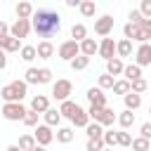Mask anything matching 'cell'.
Listing matches in <instances>:
<instances>
[{
    "instance_id": "cell-37",
    "label": "cell",
    "mask_w": 151,
    "mask_h": 151,
    "mask_svg": "<svg viewBox=\"0 0 151 151\" xmlns=\"http://www.w3.org/2000/svg\"><path fill=\"white\" fill-rule=\"evenodd\" d=\"M127 19H130V24H132V26H139V28H142V26H144V21H146V19L142 17V12H139V9H132Z\"/></svg>"
},
{
    "instance_id": "cell-27",
    "label": "cell",
    "mask_w": 151,
    "mask_h": 151,
    "mask_svg": "<svg viewBox=\"0 0 151 151\" xmlns=\"http://www.w3.org/2000/svg\"><path fill=\"white\" fill-rule=\"evenodd\" d=\"M42 116H45V125H50V127L59 125V120H61V113H59L57 109H50V111H45Z\"/></svg>"
},
{
    "instance_id": "cell-52",
    "label": "cell",
    "mask_w": 151,
    "mask_h": 151,
    "mask_svg": "<svg viewBox=\"0 0 151 151\" xmlns=\"http://www.w3.org/2000/svg\"><path fill=\"white\" fill-rule=\"evenodd\" d=\"M33 151H45V146H35V149H33Z\"/></svg>"
},
{
    "instance_id": "cell-17",
    "label": "cell",
    "mask_w": 151,
    "mask_h": 151,
    "mask_svg": "<svg viewBox=\"0 0 151 151\" xmlns=\"http://www.w3.org/2000/svg\"><path fill=\"white\" fill-rule=\"evenodd\" d=\"M35 52H38V57H40V59H50V57L54 54V45H52L50 40H42V42H38Z\"/></svg>"
},
{
    "instance_id": "cell-11",
    "label": "cell",
    "mask_w": 151,
    "mask_h": 151,
    "mask_svg": "<svg viewBox=\"0 0 151 151\" xmlns=\"http://www.w3.org/2000/svg\"><path fill=\"white\" fill-rule=\"evenodd\" d=\"M111 31H113V17L111 14H104L94 21V33L97 35H109Z\"/></svg>"
},
{
    "instance_id": "cell-26",
    "label": "cell",
    "mask_w": 151,
    "mask_h": 151,
    "mask_svg": "<svg viewBox=\"0 0 151 151\" xmlns=\"http://www.w3.org/2000/svg\"><path fill=\"white\" fill-rule=\"evenodd\" d=\"M85 132H87V139H101V137H104V127H101L99 123H90V125L85 127Z\"/></svg>"
},
{
    "instance_id": "cell-21",
    "label": "cell",
    "mask_w": 151,
    "mask_h": 151,
    "mask_svg": "<svg viewBox=\"0 0 151 151\" xmlns=\"http://www.w3.org/2000/svg\"><path fill=\"white\" fill-rule=\"evenodd\" d=\"M85 38H87V28H85V24H73V28H71V40L83 42Z\"/></svg>"
},
{
    "instance_id": "cell-15",
    "label": "cell",
    "mask_w": 151,
    "mask_h": 151,
    "mask_svg": "<svg viewBox=\"0 0 151 151\" xmlns=\"http://www.w3.org/2000/svg\"><path fill=\"white\" fill-rule=\"evenodd\" d=\"M78 104L76 101H71V99H66V101H61V106H59V113L64 116V118H68V120H73V116L78 113Z\"/></svg>"
},
{
    "instance_id": "cell-40",
    "label": "cell",
    "mask_w": 151,
    "mask_h": 151,
    "mask_svg": "<svg viewBox=\"0 0 151 151\" xmlns=\"http://www.w3.org/2000/svg\"><path fill=\"white\" fill-rule=\"evenodd\" d=\"M130 85H132V92H134V94H142V92H146V87H149L144 78H139V80H132Z\"/></svg>"
},
{
    "instance_id": "cell-38",
    "label": "cell",
    "mask_w": 151,
    "mask_h": 151,
    "mask_svg": "<svg viewBox=\"0 0 151 151\" xmlns=\"http://www.w3.org/2000/svg\"><path fill=\"white\" fill-rule=\"evenodd\" d=\"M113 85H116L113 76H109V73H101V76H99V87H101V90H109V87L113 90Z\"/></svg>"
},
{
    "instance_id": "cell-34",
    "label": "cell",
    "mask_w": 151,
    "mask_h": 151,
    "mask_svg": "<svg viewBox=\"0 0 151 151\" xmlns=\"http://www.w3.org/2000/svg\"><path fill=\"white\" fill-rule=\"evenodd\" d=\"M35 57H38V52H35L33 45H24V47H21V59H24V61H33Z\"/></svg>"
},
{
    "instance_id": "cell-29",
    "label": "cell",
    "mask_w": 151,
    "mask_h": 151,
    "mask_svg": "<svg viewBox=\"0 0 151 151\" xmlns=\"http://www.w3.org/2000/svg\"><path fill=\"white\" fill-rule=\"evenodd\" d=\"M78 9H80V14H83V17H94V12H97V5H94V0H83Z\"/></svg>"
},
{
    "instance_id": "cell-51",
    "label": "cell",
    "mask_w": 151,
    "mask_h": 151,
    "mask_svg": "<svg viewBox=\"0 0 151 151\" xmlns=\"http://www.w3.org/2000/svg\"><path fill=\"white\" fill-rule=\"evenodd\" d=\"M7 151H21V149H19L17 144H12V146H7Z\"/></svg>"
},
{
    "instance_id": "cell-18",
    "label": "cell",
    "mask_w": 151,
    "mask_h": 151,
    "mask_svg": "<svg viewBox=\"0 0 151 151\" xmlns=\"http://www.w3.org/2000/svg\"><path fill=\"white\" fill-rule=\"evenodd\" d=\"M0 50H5V52H19V40L12 38V35H2L0 38Z\"/></svg>"
},
{
    "instance_id": "cell-35",
    "label": "cell",
    "mask_w": 151,
    "mask_h": 151,
    "mask_svg": "<svg viewBox=\"0 0 151 151\" xmlns=\"http://www.w3.org/2000/svg\"><path fill=\"white\" fill-rule=\"evenodd\" d=\"M87 64H90V57H83V54H80V57H76V59L71 61V68H73V71H83V68H87Z\"/></svg>"
},
{
    "instance_id": "cell-45",
    "label": "cell",
    "mask_w": 151,
    "mask_h": 151,
    "mask_svg": "<svg viewBox=\"0 0 151 151\" xmlns=\"http://www.w3.org/2000/svg\"><path fill=\"white\" fill-rule=\"evenodd\" d=\"M28 83H38V68H26V85Z\"/></svg>"
},
{
    "instance_id": "cell-28",
    "label": "cell",
    "mask_w": 151,
    "mask_h": 151,
    "mask_svg": "<svg viewBox=\"0 0 151 151\" xmlns=\"http://www.w3.org/2000/svg\"><path fill=\"white\" fill-rule=\"evenodd\" d=\"M76 127H87L90 125V116H87V111H83V109H78V113L73 116V120H71Z\"/></svg>"
},
{
    "instance_id": "cell-42",
    "label": "cell",
    "mask_w": 151,
    "mask_h": 151,
    "mask_svg": "<svg viewBox=\"0 0 151 151\" xmlns=\"http://www.w3.org/2000/svg\"><path fill=\"white\" fill-rule=\"evenodd\" d=\"M87 151H104L106 146H104V139H87V146H85Z\"/></svg>"
},
{
    "instance_id": "cell-50",
    "label": "cell",
    "mask_w": 151,
    "mask_h": 151,
    "mask_svg": "<svg viewBox=\"0 0 151 151\" xmlns=\"http://www.w3.org/2000/svg\"><path fill=\"white\" fill-rule=\"evenodd\" d=\"M68 7H80V0H66Z\"/></svg>"
},
{
    "instance_id": "cell-39",
    "label": "cell",
    "mask_w": 151,
    "mask_h": 151,
    "mask_svg": "<svg viewBox=\"0 0 151 151\" xmlns=\"http://www.w3.org/2000/svg\"><path fill=\"white\" fill-rule=\"evenodd\" d=\"M38 83H40V85L52 83V71H50V68H38Z\"/></svg>"
},
{
    "instance_id": "cell-3",
    "label": "cell",
    "mask_w": 151,
    "mask_h": 151,
    "mask_svg": "<svg viewBox=\"0 0 151 151\" xmlns=\"http://www.w3.org/2000/svg\"><path fill=\"white\" fill-rule=\"evenodd\" d=\"M87 116L94 120V123H99L101 127L104 125H113V120H116V113H113V109H97V106H90L87 109Z\"/></svg>"
},
{
    "instance_id": "cell-48",
    "label": "cell",
    "mask_w": 151,
    "mask_h": 151,
    "mask_svg": "<svg viewBox=\"0 0 151 151\" xmlns=\"http://www.w3.org/2000/svg\"><path fill=\"white\" fill-rule=\"evenodd\" d=\"M7 31H9V26H7L5 21H0V38H2V35H9Z\"/></svg>"
},
{
    "instance_id": "cell-25",
    "label": "cell",
    "mask_w": 151,
    "mask_h": 151,
    "mask_svg": "<svg viewBox=\"0 0 151 151\" xmlns=\"http://www.w3.org/2000/svg\"><path fill=\"white\" fill-rule=\"evenodd\" d=\"M33 12H35V9H33L31 2H19V5H17V17H19V19H31Z\"/></svg>"
},
{
    "instance_id": "cell-22",
    "label": "cell",
    "mask_w": 151,
    "mask_h": 151,
    "mask_svg": "<svg viewBox=\"0 0 151 151\" xmlns=\"http://www.w3.org/2000/svg\"><path fill=\"white\" fill-rule=\"evenodd\" d=\"M116 54H118V59L120 57H130L132 54V42L127 38H123L120 42H116Z\"/></svg>"
},
{
    "instance_id": "cell-46",
    "label": "cell",
    "mask_w": 151,
    "mask_h": 151,
    "mask_svg": "<svg viewBox=\"0 0 151 151\" xmlns=\"http://www.w3.org/2000/svg\"><path fill=\"white\" fill-rule=\"evenodd\" d=\"M142 137L144 139H151V123H144L142 125Z\"/></svg>"
},
{
    "instance_id": "cell-49",
    "label": "cell",
    "mask_w": 151,
    "mask_h": 151,
    "mask_svg": "<svg viewBox=\"0 0 151 151\" xmlns=\"http://www.w3.org/2000/svg\"><path fill=\"white\" fill-rule=\"evenodd\" d=\"M7 66V57H5V50H0V71Z\"/></svg>"
},
{
    "instance_id": "cell-8",
    "label": "cell",
    "mask_w": 151,
    "mask_h": 151,
    "mask_svg": "<svg viewBox=\"0 0 151 151\" xmlns=\"http://www.w3.org/2000/svg\"><path fill=\"white\" fill-rule=\"evenodd\" d=\"M123 33H125V38H127L130 42H132V40H139L142 45H144V42H149V38H146V33H144V31H142L139 26H132L130 21H127V24L123 26Z\"/></svg>"
},
{
    "instance_id": "cell-6",
    "label": "cell",
    "mask_w": 151,
    "mask_h": 151,
    "mask_svg": "<svg viewBox=\"0 0 151 151\" xmlns=\"http://www.w3.org/2000/svg\"><path fill=\"white\" fill-rule=\"evenodd\" d=\"M24 116H26V109L21 106V104H5L2 106V118L5 120H24Z\"/></svg>"
},
{
    "instance_id": "cell-43",
    "label": "cell",
    "mask_w": 151,
    "mask_h": 151,
    "mask_svg": "<svg viewBox=\"0 0 151 151\" xmlns=\"http://www.w3.org/2000/svg\"><path fill=\"white\" fill-rule=\"evenodd\" d=\"M139 12H142V17H144V19H151V0H142Z\"/></svg>"
},
{
    "instance_id": "cell-10",
    "label": "cell",
    "mask_w": 151,
    "mask_h": 151,
    "mask_svg": "<svg viewBox=\"0 0 151 151\" xmlns=\"http://www.w3.org/2000/svg\"><path fill=\"white\" fill-rule=\"evenodd\" d=\"M33 137H35L38 146H47V144L54 139V132H52V127H50V125H38V127H35V132H33Z\"/></svg>"
},
{
    "instance_id": "cell-4",
    "label": "cell",
    "mask_w": 151,
    "mask_h": 151,
    "mask_svg": "<svg viewBox=\"0 0 151 151\" xmlns=\"http://www.w3.org/2000/svg\"><path fill=\"white\" fill-rule=\"evenodd\" d=\"M59 57H61L64 61H73L76 57H80V42H76V40H64V42L59 45Z\"/></svg>"
},
{
    "instance_id": "cell-36",
    "label": "cell",
    "mask_w": 151,
    "mask_h": 151,
    "mask_svg": "<svg viewBox=\"0 0 151 151\" xmlns=\"http://www.w3.org/2000/svg\"><path fill=\"white\" fill-rule=\"evenodd\" d=\"M149 146H151V142H149V139H144V137L132 139V151H149Z\"/></svg>"
},
{
    "instance_id": "cell-5",
    "label": "cell",
    "mask_w": 151,
    "mask_h": 151,
    "mask_svg": "<svg viewBox=\"0 0 151 151\" xmlns=\"http://www.w3.org/2000/svg\"><path fill=\"white\" fill-rule=\"evenodd\" d=\"M71 92H73V85H71V80H66V78H61V80H57V83L52 85V97L59 99V101H66Z\"/></svg>"
},
{
    "instance_id": "cell-19",
    "label": "cell",
    "mask_w": 151,
    "mask_h": 151,
    "mask_svg": "<svg viewBox=\"0 0 151 151\" xmlns=\"http://www.w3.org/2000/svg\"><path fill=\"white\" fill-rule=\"evenodd\" d=\"M123 71H125V66H123V61L118 57H113L111 61H106V73L109 76H120Z\"/></svg>"
},
{
    "instance_id": "cell-9",
    "label": "cell",
    "mask_w": 151,
    "mask_h": 151,
    "mask_svg": "<svg viewBox=\"0 0 151 151\" xmlns=\"http://www.w3.org/2000/svg\"><path fill=\"white\" fill-rule=\"evenodd\" d=\"M87 101L90 106H97V109H106V94L101 87H90L87 90Z\"/></svg>"
},
{
    "instance_id": "cell-12",
    "label": "cell",
    "mask_w": 151,
    "mask_h": 151,
    "mask_svg": "<svg viewBox=\"0 0 151 151\" xmlns=\"http://www.w3.org/2000/svg\"><path fill=\"white\" fill-rule=\"evenodd\" d=\"M134 59H137V66H139V68H142V66H149V64H151V45H149V42L139 45L137 52H134Z\"/></svg>"
},
{
    "instance_id": "cell-41",
    "label": "cell",
    "mask_w": 151,
    "mask_h": 151,
    "mask_svg": "<svg viewBox=\"0 0 151 151\" xmlns=\"http://www.w3.org/2000/svg\"><path fill=\"white\" fill-rule=\"evenodd\" d=\"M24 125H28V127H38V113H35V111H26V116H24Z\"/></svg>"
},
{
    "instance_id": "cell-30",
    "label": "cell",
    "mask_w": 151,
    "mask_h": 151,
    "mask_svg": "<svg viewBox=\"0 0 151 151\" xmlns=\"http://www.w3.org/2000/svg\"><path fill=\"white\" fill-rule=\"evenodd\" d=\"M118 123H120V127H123V130H127V127H132V123H134V113L125 109V111H123V113L118 116Z\"/></svg>"
},
{
    "instance_id": "cell-23",
    "label": "cell",
    "mask_w": 151,
    "mask_h": 151,
    "mask_svg": "<svg viewBox=\"0 0 151 151\" xmlns=\"http://www.w3.org/2000/svg\"><path fill=\"white\" fill-rule=\"evenodd\" d=\"M123 76H125V80H127V83H132V80H139V78H142V68H139L137 64H130V66H125Z\"/></svg>"
},
{
    "instance_id": "cell-54",
    "label": "cell",
    "mask_w": 151,
    "mask_h": 151,
    "mask_svg": "<svg viewBox=\"0 0 151 151\" xmlns=\"http://www.w3.org/2000/svg\"><path fill=\"white\" fill-rule=\"evenodd\" d=\"M149 113H151V106H149Z\"/></svg>"
},
{
    "instance_id": "cell-7",
    "label": "cell",
    "mask_w": 151,
    "mask_h": 151,
    "mask_svg": "<svg viewBox=\"0 0 151 151\" xmlns=\"http://www.w3.org/2000/svg\"><path fill=\"white\" fill-rule=\"evenodd\" d=\"M12 33V38H17V40H21V38H26L28 33H31V19H17L14 24H12V28H9Z\"/></svg>"
},
{
    "instance_id": "cell-31",
    "label": "cell",
    "mask_w": 151,
    "mask_h": 151,
    "mask_svg": "<svg viewBox=\"0 0 151 151\" xmlns=\"http://www.w3.org/2000/svg\"><path fill=\"white\" fill-rule=\"evenodd\" d=\"M57 142H61V144L73 142V130H71V127H59V130H57Z\"/></svg>"
},
{
    "instance_id": "cell-53",
    "label": "cell",
    "mask_w": 151,
    "mask_h": 151,
    "mask_svg": "<svg viewBox=\"0 0 151 151\" xmlns=\"http://www.w3.org/2000/svg\"><path fill=\"white\" fill-rule=\"evenodd\" d=\"M104 151H113V149H104Z\"/></svg>"
},
{
    "instance_id": "cell-33",
    "label": "cell",
    "mask_w": 151,
    "mask_h": 151,
    "mask_svg": "<svg viewBox=\"0 0 151 151\" xmlns=\"http://www.w3.org/2000/svg\"><path fill=\"white\" fill-rule=\"evenodd\" d=\"M101 139H104V146H106V149H113V146L118 144V132H113V130H106Z\"/></svg>"
},
{
    "instance_id": "cell-16",
    "label": "cell",
    "mask_w": 151,
    "mask_h": 151,
    "mask_svg": "<svg viewBox=\"0 0 151 151\" xmlns=\"http://www.w3.org/2000/svg\"><path fill=\"white\" fill-rule=\"evenodd\" d=\"M94 52H99V45H97L92 38H85V40L80 42V54H83V57H92Z\"/></svg>"
},
{
    "instance_id": "cell-1",
    "label": "cell",
    "mask_w": 151,
    "mask_h": 151,
    "mask_svg": "<svg viewBox=\"0 0 151 151\" xmlns=\"http://www.w3.org/2000/svg\"><path fill=\"white\" fill-rule=\"evenodd\" d=\"M31 28L38 33V38L50 40L61 31V17H59V12H54L50 7H40L31 17Z\"/></svg>"
},
{
    "instance_id": "cell-13",
    "label": "cell",
    "mask_w": 151,
    "mask_h": 151,
    "mask_svg": "<svg viewBox=\"0 0 151 151\" xmlns=\"http://www.w3.org/2000/svg\"><path fill=\"white\" fill-rule=\"evenodd\" d=\"M113 54H116V42H113V38H104L101 45H99V57L106 59V61H111Z\"/></svg>"
},
{
    "instance_id": "cell-24",
    "label": "cell",
    "mask_w": 151,
    "mask_h": 151,
    "mask_svg": "<svg viewBox=\"0 0 151 151\" xmlns=\"http://www.w3.org/2000/svg\"><path fill=\"white\" fill-rule=\"evenodd\" d=\"M123 99H125V109H127V111H134V109H139V106H142V94L130 92V94H125Z\"/></svg>"
},
{
    "instance_id": "cell-44",
    "label": "cell",
    "mask_w": 151,
    "mask_h": 151,
    "mask_svg": "<svg viewBox=\"0 0 151 151\" xmlns=\"http://www.w3.org/2000/svg\"><path fill=\"white\" fill-rule=\"evenodd\" d=\"M118 144H120V146H132L130 132H118Z\"/></svg>"
},
{
    "instance_id": "cell-20",
    "label": "cell",
    "mask_w": 151,
    "mask_h": 151,
    "mask_svg": "<svg viewBox=\"0 0 151 151\" xmlns=\"http://www.w3.org/2000/svg\"><path fill=\"white\" fill-rule=\"evenodd\" d=\"M17 146H19L21 151H33V149L38 146V142H35V137H33V134H21Z\"/></svg>"
},
{
    "instance_id": "cell-14",
    "label": "cell",
    "mask_w": 151,
    "mask_h": 151,
    "mask_svg": "<svg viewBox=\"0 0 151 151\" xmlns=\"http://www.w3.org/2000/svg\"><path fill=\"white\" fill-rule=\"evenodd\" d=\"M31 111H35V113L50 111V99H47L45 94H35V97L31 99Z\"/></svg>"
},
{
    "instance_id": "cell-2",
    "label": "cell",
    "mask_w": 151,
    "mask_h": 151,
    "mask_svg": "<svg viewBox=\"0 0 151 151\" xmlns=\"http://www.w3.org/2000/svg\"><path fill=\"white\" fill-rule=\"evenodd\" d=\"M26 80H14L0 90V97L5 99V104H21V99L26 97Z\"/></svg>"
},
{
    "instance_id": "cell-32",
    "label": "cell",
    "mask_w": 151,
    "mask_h": 151,
    "mask_svg": "<svg viewBox=\"0 0 151 151\" xmlns=\"http://www.w3.org/2000/svg\"><path fill=\"white\" fill-rule=\"evenodd\" d=\"M113 92L125 97V94H130V92H132V85H130L127 80H116V85H113Z\"/></svg>"
},
{
    "instance_id": "cell-47",
    "label": "cell",
    "mask_w": 151,
    "mask_h": 151,
    "mask_svg": "<svg viewBox=\"0 0 151 151\" xmlns=\"http://www.w3.org/2000/svg\"><path fill=\"white\" fill-rule=\"evenodd\" d=\"M142 31L146 33V38H151V19H146V21H144V26H142Z\"/></svg>"
}]
</instances>
